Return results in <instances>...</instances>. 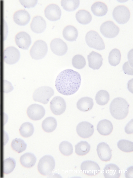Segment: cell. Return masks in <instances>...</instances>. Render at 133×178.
I'll use <instances>...</instances> for the list:
<instances>
[{"mask_svg":"<svg viewBox=\"0 0 133 178\" xmlns=\"http://www.w3.org/2000/svg\"><path fill=\"white\" fill-rule=\"evenodd\" d=\"M81 82L80 74L72 69L65 70L57 76L55 85L57 91L65 95L75 93L79 89Z\"/></svg>","mask_w":133,"mask_h":178,"instance_id":"obj_1","label":"cell"},{"mask_svg":"<svg viewBox=\"0 0 133 178\" xmlns=\"http://www.w3.org/2000/svg\"><path fill=\"white\" fill-rule=\"evenodd\" d=\"M129 105L124 99L118 97L114 99L110 106V110L112 116L115 118L121 120L128 115Z\"/></svg>","mask_w":133,"mask_h":178,"instance_id":"obj_2","label":"cell"},{"mask_svg":"<svg viewBox=\"0 0 133 178\" xmlns=\"http://www.w3.org/2000/svg\"><path fill=\"white\" fill-rule=\"evenodd\" d=\"M55 165L53 157L50 155H46L40 159L37 165L38 170L42 175L49 176L52 174Z\"/></svg>","mask_w":133,"mask_h":178,"instance_id":"obj_3","label":"cell"},{"mask_svg":"<svg viewBox=\"0 0 133 178\" xmlns=\"http://www.w3.org/2000/svg\"><path fill=\"white\" fill-rule=\"evenodd\" d=\"M54 94V91L52 88L47 86H42L34 91L33 98L35 101L46 104Z\"/></svg>","mask_w":133,"mask_h":178,"instance_id":"obj_4","label":"cell"},{"mask_svg":"<svg viewBox=\"0 0 133 178\" xmlns=\"http://www.w3.org/2000/svg\"><path fill=\"white\" fill-rule=\"evenodd\" d=\"M85 38L87 44L90 47L98 50L105 49V44L103 39L96 31H88L86 35Z\"/></svg>","mask_w":133,"mask_h":178,"instance_id":"obj_5","label":"cell"},{"mask_svg":"<svg viewBox=\"0 0 133 178\" xmlns=\"http://www.w3.org/2000/svg\"><path fill=\"white\" fill-rule=\"evenodd\" d=\"M48 48L46 43L42 40L35 41L30 51L32 58L35 60H39L43 58L46 55Z\"/></svg>","mask_w":133,"mask_h":178,"instance_id":"obj_6","label":"cell"},{"mask_svg":"<svg viewBox=\"0 0 133 178\" xmlns=\"http://www.w3.org/2000/svg\"><path fill=\"white\" fill-rule=\"evenodd\" d=\"M112 16L114 19L120 24H125L129 21L130 13L128 8L124 5H119L113 9Z\"/></svg>","mask_w":133,"mask_h":178,"instance_id":"obj_7","label":"cell"},{"mask_svg":"<svg viewBox=\"0 0 133 178\" xmlns=\"http://www.w3.org/2000/svg\"><path fill=\"white\" fill-rule=\"evenodd\" d=\"M100 31L104 37L111 38L116 37L118 34L119 29L113 21H108L101 24Z\"/></svg>","mask_w":133,"mask_h":178,"instance_id":"obj_8","label":"cell"},{"mask_svg":"<svg viewBox=\"0 0 133 178\" xmlns=\"http://www.w3.org/2000/svg\"><path fill=\"white\" fill-rule=\"evenodd\" d=\"M20 57L19 50L14 47H8L4 51V60L7 64L12 65L16 63L18 61Z\"/></svg>","mask_w":133,"mask_h":178,"instance_id":"obj_9","label":"cell"},{"mask_svg":"<svg viewBox=\"0 0 133 178\" xmlns=\"http://www.w3.org/2000/svg\"><path fill=\"white\" fill-rule=\"evenodd\" d=\"M27 113L28 116L31 119L36 121L40 120L44 116L45 111L41 105L33 104L28 108Z\"/></svg>","mask_w":133,"mask_h":178,"instance_id":"obj_10","label":"cell"},{"mask_svg":"<svg viewBox=\"0 0 133 178\" xmlns=\"http://www.w3.org/2000/svg\"><path fill=\"white\" fill-rule=\"evenodd\" d=\"M50 107L53 113L56 115H60L63 113L66 108L65 101L60 96L54 97L50 102Z\"/></svg>","mask_w":133,"mask_h":178,"instance_id":"obj_11","label":"cell"},{"mask_svg":"<svg viewBox=\"0 0 133 178\" xmlns=\"http://www.w3.org/2000/svg\"><path fill=\"white\" fill-rule=\"evenodd\" d=\"M80 168L83 173L89 176H95L98 174L100 170L98 164L91 160H86L82 163Z\"/></svg>","mask_w":133,"mask_h":178,"instance_id":"obj_12","label":"cell"},{"mask_svg":"<svg viewBox=\"0 0 133 178\" xmlns=\"http://www.w3.org/2000/svg\"><path fill=\"white\" fill-rule=\"evenodd\" d=\"M50 47L52 52L59 56L65 54L68 50L66 44L62 40L59 38L53 39L50 43Z\"/></svg>","mask_w":133,"mask_h":178,"instance_id":"obj_13","label":"cell"},{"mask_svg":"<svg viewBox=\"0 0 133 178\" xmlns=\"http://www.w3.org/2000/svg\"><path fill=\"white\" fill-rule=\"evenodd\" d=\"M76 131L80 137L84 138H87L93 134L94 132V126L88 122L82 121L77 125Z\"/></svg>","mask_w":133,"mask_h":178,"instance_id":"obj_14","label":"cell"},{"mask_svg":"<svg viewBox=\"0 0 133 178\" xmlns=\"http://www.w3.org/2000/svg\"><path fill=\"white\" fill-rule=\"evenodd\" d=\"M61 11L59 7L54 4L48 5L45 10V15L46 17L51 21H55L60 18Z\"/></svg>","mask_w":133,"mask_h":178,"instance_id":"obj_15","label":"cell"},{"mask_svg":"<svg viewBox=\"0 0 133 178\" xmlns=\"http://www.w3.org/2000/svg\"><path fill=\"white\" fill-rule=\"evenodd\" d=\"M15 40L18 47L23 50H28L31 43L30 35L25 32H21L17 34Z\"/></svg>","mask_w":133,"mask_h":178,"instance_id":"obj_16","label":"cell"},{"mask_svg":"<svg viewBox=\"0 0 133 178\" xmlns=\"http://www.w3.org/2000/svg\"><path fill=\"white\" fill-rule=\"evenodd\" d=\"M97 151L99 158L103 161H109L111 158V150L108 145L105 142H102L98 144Z\"/></svg>","mask_w":133,"mask_h":178,"instance_id":"obj_17","label":"cell"},{"mask_svg":"<svg viewBox=\"0 0 133 178\" xmlns=\"http://www.w3.org/2000/svg\"><path fill=\"white\" fill-rule=\"evenodd\" d=\"M13 20L16 24L20 26L27 24L29 22L30 16L28 12L25 10L21 9L16 11L14 14Z\"/></svg>","mask_w":133,"mask_h":178,"instance_id":"obj_18","label":"cell"},{"mask_svg":"<svg viewBox=\"0 0 133 178\" xmlns=\"http://www.w3.org/2000/svg\"><path fill=\"white\" fill-rule=\"evenodd\" d=\"M30 26L33 32L37 33H40L43 32L46 29V22L42 17L40 16H36L33 18Z\"/></svg>","mask_w":133,"mask_h":178,"instance_id":"obj_19","label":"cell"},{"mask_svg":"<svg viewBox=\"0 0 133 178\" xmlns=\"http://www.w3.org/2000/svg\"><path fill=\"white\" fill-rule=\"evenodd\" d=\"M89 66L93 70H98L103 64V59L100 54L92 51L87 56Z\"/></svg>","mask_w":133,"mask_h":178,"instance_id":"obj_20","label":"cell"},{"mask_svg":"<svg viewBox=\"0 0 133 178\" xmlns=\"http://www.w3.org/2000/svg\"><path fill=\"white\" fill-rule=\"evenodd\" d=\"M103 175L106 178H118L121 174V171L116 164L110 163L106 165L103 169Z\"/></svg>","mask_w":133,"mask_h":178,"instance_id":"obj_21","label":"cell"},{"mask_svg":"<svg viewBox=\"0 0 133 178\" xmlns=\"http://www.w3.org/2000/svg\"><path fill=\"white\" fill-rule=\"evenodd\" d=\"M97 129L98 132L101 135L107 136L112 132L113 126L110 121L104 119L99 122L97 125Z\"/></svg>","mask_w":133,"mask_h":178,"instance_id":"obj_22","label":"cell"},{"mask_svg":"<svg viewBox=\"0 0 133 178\" xmlns=\"http://www.w3.org/2000/svg\"><path fill=\"white\" fill-rule=\"evenodd\" d=\"M94 105L93 100L91 98L85 97L80 99L77 103V108L80 111L86 112L90 110Z\"/></svg>","mask_w":133,"mask_h":178,"instance_id":"obj_23","label":"cell"},{"mask_svg":"<svg viewBox=\"0 0 133 178\" xmlns=\"http://www.w3.org/2000/svg\"><path fill=\"white\" fill-rule=\"evenodd\" d=\"M36 158L33 154L26 152L22 155L20 159V162L21 165L25 168H30L35 164Z\"/></svg>","mask_w":133,"mask_h":178,"instance_id":"obj_24","label":"cell"},{"mask_svg":"<svg viewBox=\"0 0 133 178\" xmlns=\"http://www.w3.org/2000/svg\"><path fill=\"white\" fill-rule=\"evenodd\" d=\"M62 34L64 38L69 41H75L78 35L77 29L74 26L69 25L65 27L64 28Z\"/></svg>","mask_w":133,"mask_h":178,"instance_id":"obj_25","label":"cell"},{"mask_svg":"<svg viewBox=\"0 0 133 178\" xmlns=\"http://www.w3.org/2000/svg\"><path fill=\"white\" fill-rule=\"evenodd\" d=\"M91 10L95 15L98 16H102L105 15L108 11L106 5L101 2H97L92 5Z\"/></svg>","mask_w":133,"mask_h":178,"instance_id":"obj_26","label":"cell"},{"mask_svg":"<svg viewBox=\"0 0 133 178\" xmlns=\"http://www.w3.org/2000/svg\"><path fill=\"white\" fill-rule=\"evenodd\" d=\"M57 122L56 119L53 117L46 118L42 121V127L45 132L50 133L54 131L57 127Z\"/></svg>","mask_w":133,"mask_h":178,"instance_id":"obj_27","label":"cell"},{"mask_svg":"<svg viewBox=\"0 0 133 178\" xmlns=\"http://www.w3.org/2000/svg\"><path fill=\"white\" fill-rule=\"evenodd\" d=\"M75 17L78 22L83 24L89 23L92 19V16L90 13L83 9L79 10L77 12Z\"/></svg>","mask_w":133,"mask_h":178,"instance_id":"obj_28","label":"cell"},{"mask_svg":"<svg viewBox=\"0 0 133 178\" xmlns=\"http://www.w3.org/2000/svg\"><path fill=\"white\" fill-rule=\"evenodd\" d=\"M19 131L22 136L24 137L28 138L33 134L34 128L32 123L29 122H26L21 125Z\"/></svg>","mask_w":133,"mask_h":178,"instance_id":"obj_29","label":"cell"},{"mask_svg":"<svg viewBox=\"0 0 133 178\" xmlns=\"http://www.w3.org/2000/svg\"><path fill=\"white\" fill-rule=\"evenodd\" d=\"M76 153L79 156H84L87 154L90 149V144L86 141H81L75 146Z\"/></svg>","mask_w":133,"mask_h":178,"instance_id":"obj_30","label":"cell"},{"mask_svg":"<svg viewBox=\"0 0 133 178\" xmlns=\"http://www.w3.org/2000/svg\"><path fill=\"white\" fill-rule=\"evenodd\" d=\"M121 58V54L120 51L117 48H114L109 53V62L111 65L115 66L119 64Z\"/></svg>","mask_w":133,"mask_h":178,"instance_id":"obj_31","label":"cell"},{"mask_svg":"<svg viewBox=\"0 0 133 178\" xmlns=\"http://www.w3.org/2000/svg\"><path fill=\"white\" fill-rule=\"evenodd\" d=\"M110 99V95L107 91L104 90H101L97 93L95 100L98 105L103 106L107 104Z\"/></svg>","mask_w":133,"mask_h":178,"instance_id":"obj_32","label":"cell"},{"mask_svg":"<svg viewBox=\"0 0 133 178\" xmlns=\"http://www.w3.org/2000/svg\"><path fill=\"white\" fill-rule=\"evenodd\" d=\"M61 3L65 10L71 11L75 10L78 7L80 1L79 0H62Z\"/></svg>","mask_w":133,"mask_h":178,"instance_id":"obj_33","label":"cell"},{"mask_svg":"<svg viewBox=\"0 0 133 178\" xmlns=\"http://www.w3.org/2000/svg\"><path fill=\"white\" fill-rule=\"evenodd\" d=\"M11 146L14 151L19 153L26 150L27 144L22 139L20 138H16L12 141Z\"/></svg>","mask_w":133,"mask_h":178,"instance_id":"obj_34","label":"cell"},{"mask_svg":"<svg viewBox=\"0 0 133 178\" xmlns=\"http://www.w3.org/2000/svg\"><path fill=\"white\" fill-rule=\"evenodd\" d=\"M117 145L119 149L123 152H129L133 151V143L131 141L121 139L118 142Z\"/></svg>","mask_w":133,"mask_h":178,"instance_id":"obj_35","label":"cell"},{"mask_svg":"<svg viewBox=\"0 0 133 178\" xmlns=\"http://www.w3.org/2000/svg\"><path fill=\"white\" fill-rule=\"evenodd\" d=\"M16 165L15 160L10 157L5 159L3 162V171L4 174H8L14 170Z\"/></svg>","mask_w":133,"mask_h":178,"instance_id":"obj_36","label":"cell"},{"mask_svg":"<svg viewBox=\"0 0 133 178\" xmlns=\"http://www.w3.org/2000/svg\"><path fill=\"white\" fill-rule=\"evenodd\" d=\"M72 63L74 67L80 69L84 67L86 64V61L83 56L80 54H77L73 58Z\"/></svg>","mask_w":133,"mask_h":178,"instance_id":"obj_37","label":"cell"},{"mask_svg":"<svg viewBox=\"0 0 133 178\" xmlns=\"http://www.w3.org/2000/svg\"><path fill=\"white\" fill-rule=\"evenodd\" d=\"M59 149L61 152L64 155L68 156L73 152V147L70 143L67 141H64L59 144Z\"/></svg>","mask_w":133,"mask_h":178,"instance_id":"obj_38","label":"cell"},{"mask_svg":"<svg viewBox=\"0 0 133 178\" xmlns=\"http://www.w3.org/2000/svg\"><path fill=\"white\" fill-rule=\"evenodd\" d=\"M19 1L21 4L24 7L26 8H30L34 7L37 2V1L36 0H20Z\"/></svg>","mask_w":133,"mask_h":178,"instance_id":"obj_39","label":"cell"},{"mask_svg":"<svg viewBox=\"0 0 133 178\" xmlns=\"http://www.w3.org/2000/svg\"><path fill=\"white\" fill-rule=\"evenodd\" d=\"M133 66L127 61L123 64V70L125 74L129 75H133Z\"/></svg>","mask_w":133,"mask_h":178,"instance_id":"obj_40","label":"cell"},{"mask_svg":"<svg viewBox=\"0 0 133 178\" xmlns=\"http://www.w3.org/2000/svg\"><path fill=\"white\" fill-rule=\"evenodd\" d=\"M14 89L11 83L7 80H4V91L5 93L11 92Z\"/></svg>","mask_w":133,"mask_h":178,"instance_id":"obj_41","label":"cell"},{"mask_svg":"<svg viewBox=\"0 0 133 178\" xmlns=\"http://www.w3.org/2000/svg\"><path fill=\"white\" fill-rule=\"evenodd\" d=\"M125 132L128 134L133 133V119L129 122L125 127Z\"/></svg>","mask_w":133,"mask_h":178,"instance_id":"obj_42","label":"cell"},{"mask_svg":"<svg viewBox=\"0 0 133 178\" xmlns=\"http://www.w3.org/2000/svg\"><path fill=\"white\" fill-rule=\"evenodd\" d=\"M131 81L130 82V81H129L128 83V89H129V90L131 92H132L131 91Z\"/></svg>","mask_w":133,"mask_h":178,"instance_id":"obj_43","label":"cell"},{"mask_svg":"<svg viewBox=\"0 0 133 178\" xmlns=\"http://www.w3.org/2000/svg\"><path fill=\"white\" fill-rule=\"evenodd\" d=\"M0 90H1V89H0Z\"/></svg>","mask_w":133,"mask_h":178,"instance_id":"obj_44","label":"cell"}]
</instances>
